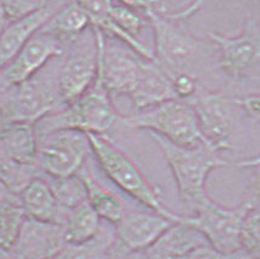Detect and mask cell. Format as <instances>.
<instances>
[{"instance_id":"1","label":"cell","mask_w":260,"mask_h":259,"mask_svg":"<svg viewBox=\"0 0 260 259\" xmlns=\"http://www.w3.org/2000/svg\"><path fill=\"white\" fill-rule=\"evenodd\" d=\"M161 150L177 186V193L183 206L193 213L207 203L210 197L205 183L214 169L231 167L221 152L207 143L196 147H181L169 142L155 134H149Z\"/></svg>"},{"instance_id":"2","label":"cell","mask_w":260,"mask_h":259,"mask_svg":"<svg viewBox=\"0 0 260 259\" xmlns=\"http://www.w3.org/2000/svg\"><path fill=\"white\" fill-rule=\"evenodd\" d=\"M88 135L90 148L102 170L117 187L131 196L136 201L149 208L154 213L169 220L182 221L184 215L170 210L160 200L158 191L150 185L131 159L103 135Z\"/></svg>"},{"instance_id":"3","label":"cell","mask_w":260,"mask_h":259,"mask_svg":"<svg viewBox=\"0 0 260 259\" xmlns=\"http://www.w3.org/2000/svg\"><path fill=\"white\" fill-rule=\"evenodd\" d=\"M119 120L111 103L110 95L105 91L98 77L90 88L80 98L68 104L65 110L49 114L36 123L37 136H44L57 130H77L84 134L103 135Z\"/></svg>"},{"instance_id":"4","label":"cell","mask_w":260,"mask_h":259,"mask_svg":"<svg viewBox=\"0 0 260 259\" xmlns=\"http://www.w3.org/2000/svg\"><path fill=\"white\" fill-rule=\"evenodd\" d=\"M120 120L127 127L146 130L176 146L196 147L207 143L199 128L196 111L188 101L171 99Z\"/></svg>"},{"instance_id":"5","label":"cell","mask_w":260,"mask_h":259,"mask_svg":"<svg viewBox=\"0 0 260 259\" xmlns=\"http://www.w3.org/2000/svg\"><path fill=\"white\" fill-rule=\"evenodd\" d=\"M253 204L244 202L241 206L228 208L210 200L187 216L193 226L204 235L209 246L223 253H236L242 249V230L246 215Z\"/></svg>"},{"instance_id":"6","label":"cell","mask_w":260,"mask_h":259,"mask_svg":"<svg viewBox=\"0 0 260 259\" xmlns=\"http://www.w3.org/2000/svg\"><path fill=\"white\" fill-rule=\"evenodd\" d=\"M92 152L88 135L77 130H57L38 137L37 167L50 177L77 174Z\"/></svg>"},{"instance_id":"7","label":"cell","mask_w":260,"mask_h":259,"mask_svg":"<svg viewBox=\"0 0 260 259\" xmlns=\"http://www.w3.org/2000/svg\"><path fill=\"white\" fill-rule=\"evenodd\" d=\"M144 14L154 29V61L169 76L186 71L184 68L197 54L198 42L176 25V17L166 13L164 8L153 9Z\"/></svg>"},{"instance_id":"8","label":"cell","mask_w":260,"mask_h":259,"mask_svg":"<svg viewBox=\"0 0 260 259\" xmlns=\"http://www.w3.org/2000/svg\"><path fill=\"white\" fill-rule=\"evenodd\" d=\"M205 142L223 152L231 149V137L235 128V97L222 93L196 94L189 99Z\"/></svg>"},{"instance_id":"9","label":"cell","mask_w":260,"mask_h":259,"mask_svg":"<svg viewBox=\"0 0 260 259\" xmlns=\"http://www.w3.org/2000/svg\"><path fill=\"white\" fill-rule=\"evenodd\" d=\"M13 97L0 107L5 121H26L37 123L53 113L60 103L57 89L44 81L31 80L16 86Z\"/></svg>"},{"instance_id":"10","label":"cell","mask_w":260,"mask_h":259,"mask_svg":"<svg viewBox=\"0 0 260 259\" xmlns=\"http://www.w3.org/2000/svg\"><path fill=\"white\" fill-rule=\"evenodd\" d=\"M209 38L220 49V66L229 76L241 77L260 64V28L253 20L240 35L209 32Z\"/></svg>"},{"instance_id":"11","label":"cell","mask_w":260,"mask_h":259,"mask_svg":"<svg viewBox=\"0 0 260 259\" xmlns=\"http://www.w3.org/2000/svg\"><path fill=\"white\" fill-rule=\"evenodd\" d=\"M65 243L61 224L25 216L9 253L13 259H54Z\"/></svg>"},{"instance_id":"12","label":"cell","mask_w":260,"mask_h":259,"mask_svg":"<svg viewBox=\"0 0 260 259\" xmlns=\"http://www.w3.org/2000/svg\"><path fill=\"white\" fill-rule=\"evenodd\" d=\"M62 46L55 37L39 31L0 69V77L9 86H19L31 80L51 58L61 55Z\"/></svg>"},{"instance_id":"13","label":"cell","mask_w":260,"mask_h":259,"mask_svg":"<svg viewBox=\"0 0 260 259\" xmlns=\"http://www.w3.org/2000/svg\"><path fill=\"white\" fill-rule=\"evenodd\" d=\"M174 221L159 214L128 213L114 225L115 246L129 252L146 251Z\"/></svg>"},{"instance_id":"14","label":"cell","mask_w":260,"mask_h":259,"mask_svg":"<svg viewBox=\"0 0 260 259\" xmlns=\"http://www.w3.org/2000/svg\"><path fill=\"white\" fill-rule=\"evenodd\" d=\"M98 71L96 47L93 52H77L66 59L57 75V94L61 103L70 104L94 83Z\"/></svg>"},{"instance_id":"15","label":"cell","mask_w":260,"mask_h":259,"mask_svg":"<svg viewBox=\"0 0 260 259\" xmlns=\"http://www.w3.org/2000/svg\"><path fill=\"white\" fill-rule=\"evenodd\" d=\"M205 245L209 243L204 235L184 216L182 221L172 222L158 240L143 252L150 259H181Z\"/></svg>"},{"instance_id":"16","label":"cell","mask_w":260,"mask_h":259,"mask_svg":"<svg viewBox=\"0 0 260 259\" xmlns=\"http://www.w3.org/2000/svg\"><path fill=\"white\" fill-rule=\"evenodd\" d=\"M129 98L136 113L177 99L172 89L170 76L155 61L150 60L144 61L140 81Z\"/></svg>"},{"instance_id":"17","label":"cell","mask_w":260,"mask_h":259,"mask_svg":"<svg viewBox=\"0 0 260 259\" xmlns=\"http://www.w3.org/2000/svg\"><path fill=\"white\" fill-rule=\"evenodd\" d=\"M3 155L22 164L37 165L38 136L36 123L5 121L0 127Z\"/></svg>"},{"instance_id":"18","label":"cell","mask_w":260,"mask_h":259,"mask_svg":"<svg viewBox=\"0 0 260 259\" xmlns=\"http://www.w3.org/2000/svg\"><path fill=\"white\" fill-rule=\"evenodd\" d=\"M54 14L55 11L47 7L9 22L0 37V69L7 65L21 48L43 28Z\"/></svg>"},{"instance_id":"19","label":"cell","mask_w":260,"mask_h":259,"mask_svg":"<svg viewBox=\"0 0 260 259\" xmlns=\"http://www.w3.org/2000/svg\"><path fill=\"white\" fill-rule=\"evenodd\" d=\"M20 206L26 218L62 224L63 213L51 191L49 182L33 179L19 195Z\"/></svg>"},{"instance_id":"20","label":"cell","mask_w":260,"mask_h":259,"mask_svg":"<svg viewBox=\"0 0 260 259\" xmlns=\"http://www.w3.org/2000/svg\"><path fill=\"white\" fill-rule=\"evenodd\" d=\"M77 174L84 183L87 202L93 208V210L103 220L113 225L117 224L126 214L122 202L113 192L104 188L101 183L96 182L93 176L83 168Z\"/></svg>"},{"instance_id":"21","label":"cell","mask_w":260,"mask_h":259,"mask_svg":"<svg viewBox=\"0 0 260 259\" xmlns=\"http://www.w3.org/2000/svg\"><path fill=\"white\" fill-rule=\"evenodd\" d=\"M89 25L90 21L87 14L76 2H72L56 11L41 31L53 36L63 44L76 39Z\"/></svg>"},{"instance_id":"22","label":"cell","mask_w":260,"mask_h":259,"mask_svg":"<svg viewBox=\"0 0 260 259\" xmlns=\"http://www.w3.org/2000/svg\"><path fill=\"white\" fill-rule=\"evenodd\" d=\"M61 225L66 243L88 241L96 236L102 229L101 218L87 201L66 212Z\"/></svg>"},{"instance_id":"23","label":"cell","mask_w":260,"mask_h":259,"mask_svg":"<svg viewBox=\"0 0 260 259\" xmlns=\"http://www.w3.org/2000/svg\"><path fill=\"white\" fill-rule=\"evenodd\" d=\"M115 245V230L101 229L99 234L88 241L65 243L54 259H108Z\"/></svg>"},{"instance_id":"24","label":"cell","mask_w":260,"mask_h":259,"mask_svg":"<svg viewBox=\"0 0 260 259\" xmlns=\"http://www.w3.org/2000/svg\"><path fill=\"white\" fill-rule=\"evenodd\" d=\"M37 169V165L22 164L2 155L0 156V183L10 193L19 197L22 189L33 179L38 177Z\"/></svg>"},{"instance_id":"25","label":"cell","mask_w":260,"mask_h":259,"mask_svg":"<svg viewBox=\"0 0 260 259\" xmlns=\"http://www.w3.org/2000/svg\"><path fill=\"white\" fill-rule=\"evenodd\" d=\"M49 185L63 216L66 212L87 201L86 187L78 174L66 177H51Z\"/></svg>"},{"instance_id":"26","label":"cell","mask_w":260,"mask_h":259,"mask_svg":"<svg viewBox=\"0 0 260 259\" xmlns=\"http://www.w3.org/2000/svg\"><path fill=\"white\" fill-rule=\"evenodd\" d=\"M25 214L19 200H15L0 206V248H10L16 239Z\"/></svg>"},{"instance_id":"27","label":"cell","mask_w":260,"mask_h":259,"mask_svg":"<svg viewBox=\"0 0 260 259\" xmlns=\"http://www.w3.org/2000/svg\"><path fill=\"white\" fill-rule=\"evenodd\" d=\"M109 17L123 35L131 39H137V36L140 35L144 26V21L140 14L125 5H113L109 13Z\"/></svg>"},{"instance_id":"28","label":"cell","mask_w":260,"mask_h":259,"mask_svg":"<svg viewBox=\"0 0 260 259\" xmlns=\"http://www.w3.org/2000/svg\"><path fill=\"white\" fill-rule=\"evenodd\" d=\"M242 249L253 259H260V207L248 212L242 230Z\"/></svg>"},{"instance_id":"29","label":"cell","mask_w":260,"mask_h":259,"mask_svg":"<svg viewBox=\"0 0 260 259\" xmlns=\"http://www.w3.org/2000/svg\"><path fill=\"white\" fill-rule=\"evenodd\" d=\"M51 0H0L9 21L19 20L21 17L36 13L47 8Z\"/></svg>"},{"instance_id":"30","label":"cell","mask_w":260,"mask_h":259,"mask_svg":"<svg viewBox=\"0 0 260 259\" xmlns=\"http://www.w3.org/2000/svg\"><path fill=\"white\" fill-rule=\"evenodd\" d=\"M172 89L177 99L189 101L197 94L198 80L188 71H181L170 76Z\"/></svg>"},{"instance_id":"31","label":"cell","mask_w":260,"mask_h":259,"mask_svg":"<svg viewBox=\"0 0 260 259\" xmlns=\"http://www.w3.org/2000/svg\"><path fill=\"white\" fill-rule=\"evenodd\" d=\"M75 2L87 14L92 26L107 17L114 5L113 0H75Z\"/></svg>"},{"instance_id":"32","label":"cell","mask_w":260,"mask_h":259,"mask_svg":"<svg viewBox=\"0 0 260 259\" xmlns=\"http://www.w3.org/2000/svg\"><path fill=\"white\" fill-rule=\"evenodd\" d=\"M181 259H253L247 252L240 251L236 253H223L213 248L209 245L198 247Z\"/></svg>"},{"instance_id":"33","label":"cell","mask_w":260,"mask_h":259,"mask_svg":"<svg viewBox=\"0 0 260 259\" xmlns=\"http://www.w3.org/2000/svg\"><path fill=\"white\" fill-rule=\"evenodd\" d=\"M236 104L246 109L252 115L260 116V93L258 94H250L246 97L235 98Z\"/></svg>"},{"instance_id":"34","label":"cell","mask_w":260,"mask_h":259,"mask_svg":"<svg viewBox=\"0 0 260 259\" xmlns=\"http://www.w3.org/2000/svg\"><path fill=\"white\" fill-rule=\"evenodd\" d=\"M120 2L127 8L141 10L143 13L153 10V9H160L159 0H120Z\"/></svg>"},{"instance_id":"35","label":"cell","mask_w":260,"mask_h":259,"mask_svg":"<svg viewBox=\"0 0 260 259\" xmlns=\"http://www.w3.org/2000/svg\"><path fill=\"white\" fill-rule=\"evenodd\" d=\"M258 168H259V171L255 174V176H254L252 182H250V187H249L250 200L246 201V202H249V203L253 204V206H255L256 202H260V165Z\"/></svg>"},{"instance_id":"36","label":"cell","mask_w":260,"mask_h":259,"mask_svg":"<svg viewBox=\"0 0 260 259\" xmlns=\"http://www.w3.org/2000/svg\"><path fill=\"white\" fill-rule=\"evenodd\" d=\"M260 165V154L253 156V158L244 159V160L232 163L231 167L236 168H258Z\"/></svg>"},{"instance_id":"37","label":"cell","mask_w":260,"mask_h":259,"mask_svg":"<svg viewBox=\"0 0 260 259\" xmlns=\"http://www.w3.org/2000/svg\"><path fill=\"white\" fill-rule=\"evenodd\" d=\"M15 200H19V197L13 193H10V192H9L8 189L5 188L2 183H0V206H2V204L8 203V202L15 201Z\"/></svg>"},{"instance_id":"38","label":"cell","mask_w":260,"mask_h":259,"mask_svg":"<svg viewBox=\"0 0 260 259\" xmlns=\"http://www.w3.org/2000/svg\"><path fill=\"white\" fill-rule=\"evenodd\" d=\"M9 22H10V21H9L7 14H5L4 8H3L2 3H0V37H2L3 32L5 31V28H7Z\"/></svg>"},{"instance_id":"39","label":"cell","mask_w":260,"mask_h":259,"mask_svg":"<svg viewBox=\"0 0 260 259\" xmlns=\"http://www.w3.org/2000/svg\"><path fill=\"white\" fill-rule=\"evenodd\" d=\"M123 259H150L143 251L141 252H129L123 254Z\"/></svg>"},{"instance_id":"40","label":"cell","mask_w":260,"mask_h":259,"mask_svg":"<svg viewBox=\"0 0 260 259\" xmlns=\"http://www.w3.org/2000/svg\"><path fill=\"white\" fill-rule=\"evenodd\" d=\"M0 259H13L8 249L0 248Z\"/></svg>"}]
</instances>
